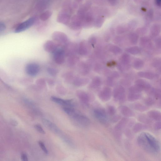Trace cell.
<instances>
[{
  "label": "cell",
  "mask_w": 161,
  "mask_h": 161,
  "mask_svg": "<svg viewBox=\"0 0 161 161\" xmlns=\"http://www.w3.org/2000/svg\"><path fill=\"white\" fill-rule=\"evenodd\" d=\"M137 142L139 147L148 153L156 154L160 151L159 141L150 133H141L138 136Z\"/></svg>",
  "instance_id": "obj_1"
},
{
  "label": "cell",
  "mask_w": 161,
  "mask_h": 161,
  "mask_svg": "<svg viewBox=\"0 0 161 161\" xmlns=\"http://www.w3.org/2000/svg\"><path fill=\"white\" fill-rule=\"evenodd\" d=\"M113 96L115 101H119L120 103H124L126 101L125 89L122 86H118L115 88Z\"/></svg>",
  "instance_id": "obj_2"
},
{
  "label": "cell",
  "mask_w": 161,
  "mask_h": 161,
  "mask_svg": "<svg viewBox=\"0 0 161 161\" xmlns=\"http://www.w3.org/2000/svg\"><path fill=\"white\" fill-rule=\"evenodd\" d=\"M52 38L58 44L65 45L68 42V36L62 32L56 31L54 32L52 35Z\"/></svg>",
  "instance_id": "obj_3"
},
{
  "label": "cell",
  "mask_w": 161,
  "mask_h": 161,
  "mask_svg": "<svg viewBox=\"0 0 161 161\" xmlns=\"http://www.w3.org/2000/svg\"><path fill=\"white\" fill-rule=\"evenodd\" d=\"M72 118L76 123L81 126L85 127L90 125V121L89 118L79 112Z\"/></svg>",
  "instance_id": "obj_4"
},
{
  "label": "cell",
  "mask_w": 161,
  "mask_h": 161,
  "mask_svg": "<svg viewBox=\"0 0 161 161\" xmlns=\"http://www.w3.org/2000/svg\"><path fill=\"white\" fill-rule=\"evenodd\" d=\"M53 54V58L54 62L58 64H62L65 62L66 56L63 48H58Z\"/></svg>",
  "instance_id": "obj_5"
},
{
  "label": "cell",
  "mask_w": 161,
  "mask_h": 161,
  "mask_svg": "<svg viewBox=\"0 0 161 161\" xmlns=\"http://www.w3.org/2000/svg\"><path fill=\"white\" fill-rule=\"evenodd\" d=\"M40 67L36 63H30L27 65L25 68V71L27 74L32 77L37 75L40 71Z\"/></svg>",
  "instance_id": "obj_6"
},
{
  "label": "cell",
  "mask_w": 161,
  "mask_h": 161,
  "mask_svg": "<svg viewBox=\"0 0 161 161\" xmlns=\"http://www.w3.org/2000/svg\"><path fill=\"white\" fill-rule=\"evenodd\" d=\"M35 21L34 17L30 18L28 20L21 23L18 26L15 30V32L19 33L25 31L28 29L34 24Z\"/></svg>",
  "instance_id": "obj_7"
},
{
  "label": "cell",
  "mask_w": 161,
  "mask_h": 161,
  "mask_svg": "<svg viewBox=\"0 0 161 161\" xmlns=\"http://www.w3.org/2000/svg\"><path fill=\"white\" fill-rule=\"evenodd\" d=\"M94 116L100 122L105 123L107 122V114L104 109L99 108L95 109L93 111Z\"/></svg>",
  "instance_id": "obj_8"
},
{
  "label": "cell",
  "mask_w": 161,
  "mask_h": 161,
  "mask_svg": "<svg viewBox=\"0 0 161 161\" xmlns=\"http://www.w3.org/2000/svg\"><path fill=\"white\" fill-rule=\"evenodd\" d=\"M76 95L80 101L85 105H87L92 101L93 96L91 94L83 91L78 90L76 92Z\"/></svg>",
  "instance_id": "obj_9"
},
{
  "label": "cell",
  "mask_w": 161,
  "mask_h": 161,
  "mask_svg": "<svg viewBox=\"0 0 161 161\" xmlns=\"http://www.w3.org/2000/svg\"><path fill=\"white\" fill-rule=\"evenodd\" d=\"M89 44L86 41H81L78 46V53L81 56L87 55L90 51Z\"/></svg>",
  "instance_id": "obj_10"
},
{
  "label": "cell",
  "mask_w": 161,
  "mask_h": 161,
  "mask_svg": "<svg viewBox=\"0 0 161 161\" xmlns=\"http://www.w3.org/2000/svg\"><path fill=\"white\" fill-rule=\"evenodd\" d=\"M51 99L53 102L65 107H72L74 106L72 99H64L55 96L51 97Z\"/></svg>",
  "instance_id": "obj_11"
},
{
  "label": "cell",
  "mask_w": 161,
  "mask_h": 161,
  "mask_svg": "<svg viewBox=\"0 0 161 161\" xmlns=\"http://www.w3.org/2000/svg\"><path fill=\"white\" fill-rule=\"evenodd\" d=\"M65 45L63 48L64 50L66 56H70L74 55L76 52H78V46L75 44L68 42Z\"/></svg>",
  "instance_id": "obj_12"
},
{
  "label": "cell",
  "mask_w": 161,
  "mask_h": 161,
  "mask_svg": "<svg viewBox=\"0 0 161 161\" xmlns=\"http://www.w3.org/2000/svg\"><path fill=\"white\" fill-rule=\"evenodd\" d=\"M112 96V92L110 88L105 87L99 93V97L100 99L103 102H107L110 99Z\"/></svg>",
  "instance_id": "obj_13"
},
{
  "label": "cell",
  "mask_w": 161,
  "mask_h": 161,
  "mask_svg": "<svg viewBox=\"0 0 161 161\" xmlns=\"http://www.w3.org/2000/svg\"><path fill=\"white\" fill-rule=\"evenodd\" d=\"M58 48V44L54 40L47 41L44 45V50L49 53H53Z\"/></svg>",
  "instance_id": "obj_14"
},
{
  "label": "cell",
  "mask_w": 161,
  "mask_h": 161,
  "mask_svg": "<svg viewBox=\"0 0 161 161\" xmlns=\"http://www.w3.org/2000/svg\"><path fill=\"white\" fill-rule=\"evenodd\" d=\"M42 122L45 127L51 131L56 134L60 133V131L58 127L56 124L51 122L50 121L45 118H43L42 119Z\"/></svg>",
  "instance_id": "obj_15"
},
{
  "label": "cell",
  "mask_w": 161,
  "mask_h": 161,
  "mask_svg": "<svg viewBox=\"0 0 161 161\" xmlns=\"http://www.w3.org/2000/svg\"><path fill=\"white\" fill-rule=\"evenodd\" d=\"M135 85L138 87L142 91L145 90L147 92L152 88L149 83L146 81L142 79L136 80L135 82Z\"/></svg>",
  "instance_id": "obj_16"
},
{
  "label": "cell",
  "mask_w": 161,
  "mask_h": 161,
  "mask_svg": "<svg viewBox=\"0 0 161 161\" xmlns=\"http://www.w3.org/2000/svg\"><path fill=\"white\" fill-rule=\"evenodd\" d=\"M128 122V119L127 118H124L117 123L115 127V134L119 137L121 136V132L124 128Z\"/></svg>",
  "instance_id": "obj_17"
},
{
  "label": "cell",
  "mask_w": 161,
  "mask_h": 161,
  "mask_svg": "<svg viewBox=\"0 0 161 161\" xmlns=\"http://www.w3.org/2000/svg\"><path fill=\"white\" fill-rule=\"evenodd\" d=\"M119 109L121 113L126 117H130L134 116V112L126 106H121L119 107Z\"/></svg>",
  "instance_id": "obj_18"
},
{
  "label": "cell",
  "mask_w": 161,
  "mask_h": 161,
  "mask_svg": "<svg viewBox=\"0 0 161 161\" xmlns=\"http://www.w3.org/2000/svg\"><path fill=\"white\" fill-rule=\"evenodd\" d=\"M89 79L85 78L77 77L74 79L73 83L75 86H83L89 83Z\"/></svg>",
  "instance_id": "obj_19"
},
{
  "label": "cell",
  "mask_w": 161,
  "mask_h": 161,
  "mask_svg": "<svg viewBox=\"0 0 161 161\" xmlns=\"http://www.w3.org/2000/svg\"><path fill=\"white\" fill-rule=\"evenodd\" d=\"M147 115L151 120L157 121H160L161 114L160 112L155 110H151L147 112Z\"/></svg>",
  "instance_id": "obj_20"
},
{
  "label": "cell",
  "mask_w": 161,
  "mask_h": 161,
  "mask_svg": "<svg viewBox=\"0 0 161 161\" xmlns=\"http://www.w3.org/2000/svg\"><path fill=\"white\" fill-rule=\"evenodd\" d=\"M79 68L80 72L83 75H87L90 71V67L87 63H81L79 65Z\"/></svg>",
  "instance_id": "obj_21"
},
{
  "label": "cell",
  "mask_w": 161,
  "mask_h": 161,
  "mask_svg": "<svg viewBox=\"0 0 161 161\" xmlns=\"http://www.w3.org/2000/svg\"><path fill=\"white\" fill-rule=\"evenodd\" d=\"M69 15L64 13V12H61L58 15V21L59 22L64 24L68 23L69 20Z\"/></svg>",
  "instance_id": "obj_22"
},
{
  "label": "cell",
  "mask_w": 161,
  "mask_h": 161,
  "mask_svg": "<svg viewBox=\"0 0 161 161\" xmlns=\"http://www.w3.org/2000/svg\"><path fill=\"white\" fill-rule=\"evenodd\" d=\"M140 42L141 46L148 48H151L152 45L150 39L146 37H142L140 38Z\"/></svg>",
  "instance_id": "obj_23"
},
{
  "label": "cell",
  "mask_w": 161,
  "mask_h": 161,
  "mask_svg": "<svg viewBox=\"0 0 161 161\" xmlns=\"http://www.w3.org/2000/svg\"><path fill=\"white\" fill-rule=\"evenodd\" d=\"M142 98V95L140 93H129L127 96V99L130 102H134Z\"/></svg>",
  "instance_id": "obj_24"
},
{
  "label": "cell",
  "mask_w": 161,
  "mask_h": 161,
  "mask_svg": "<svg viewBox=\"0 0 161 161\" xmlns=\"http://www.w3.org/2000/svg\"><path fill=\"white\" fill-rule=\"evenodd\" d=\"M101 80L99 77H96L94 78L91 83L89 87L91 89H95L101 86Z\"/></svg>",
  "instance_id": "obj_25"
},
{
  "label": "cell",
  "mask_w": 161,
  "mask_h": 161,
  "mask_svg": "<svg viewBox=\"0 0 161 161\" xmlns=\"http://www.w3.org/2000/svg\"><path fill=\"white\" fill-rule=\"evenodd\" d=\"M133 108L136 111L143 112L148 111V106L142 105L139 103H136L133 105Z\"/></svg>",
  "instance_id": "obj_26"
},
{
  "label": "cell",
  "mask_w": 161,
  "mask_h": 161,
  "mask_svg": "<svg viewBox=\"0 0 161 161\" xmlns=\"http://www.w3.org/2000/svg\"><path fill=\"white\" fill-rule=\"evenodd\" d=\"M63 110L67 114H68L71 118L79 113L77 111L71 107H64L63 108Z\"/></svg>",
  "instance_id": "obj_27"
},
{
  "label": "cell",
  "mask_w": 161,
  "mask_h": 161,
  "mask_svg": "<svg viewBox=\"0 0 161 161\" xmlns=\"http://www.w3.org/2000/svg\"><path fill=\"white\" fill-rule=\"evenodd\" d=\"M138 75L140 77L150 80H153L155 77L154 74L150 72H140L138 73Z\"/></svg>",
  "instance_id": "obj_28"
},
{
  "label": "cell",
  "mask_w": 161,
  "mask_h": 161,
  "mask_svg": "<svg viewBox=\"0 0 161 161\" xmlns=\"http://www.w3.org/2000/svg\"><path fill=\"white\" fill-rule=\"evenodd\" d=\"M148 128L147 125L142 123L136 124L133 127V131L135 133H138L142 130L147 129Z\"/></svg>",
  "instance_id": "obj_29"
},
{
  "label": "cell",
  "mask_w": 161,
  "mask_h": 161,
  "mask_svg": "<svg viewBox=\"0 0 161 161\" xmlns=\"http://www.w3.org/2000/svg\"><path fill=\"white\" fill-rule=\"evenodd\" d=\"M126 51L127 52L133 55H136L140 53L141 52L140 48L136 46L127 48Z\"/></svg>",
  "instance_id": "obj_30"
},
{
  "label": "cell",
  "mask_w": 161,
  "mask_h": 161,
  "mask_svg": "<svg viewBox=\"0 0 161 161\" xmlns=\"http://www.w3.org/2000/svg\"><path fill=\"white\" fill-rule=\"evenodd\" d=\"M138 120L140 122L144 124H148L151 123V120L148 115H141L138 117Z\"/></svg>",
  "instance_id": "obj_31"
},
{
  "label": "cell",
  "mask_w": 161,
  "mask_h": 161,
  "mask_svg": "<svg viewBox=\"0 0 161 161\" xmlns=\"http://www.w3.org/2000/svg\"><path fill=\"white\" fill-rule=\"evenodd\" d=\"M133 67L135 69L140 70L143 68L144 63L143 61L140 59H136L133 63Z\"/></svg>",
  "instance_id": "obj_32"
},
{
  "label": "cell",
  "mask_w": 161,
  "mask_h": 161,
  "mask_svg": "<svg viewBox=\"0 0 161 161\" xmlns=\"http://www.w3.org/2000/svg\"><path fill=\"white\" fill-rule=\"evenodd\" d=\"M129 40L131 43L133 44H136L138 43V36L135 33H132L129 36Z\"/></svg>",
  "instance_id": "obj_33"
},
{
  "label": "cell",
  "mask_w": 161,
  "mask_h": 161,
  "mask_svg": "<svg viewBox=\"0 0 161 161\" xmlns=\"http://www.w3.org/2000/svg\"><path fill=\"white\" fill-rule=\"evenodd\" d=\"M69 57L68 61L69 64L72 66L75 65L79 60L78 57L76 56L75 54Z\"/></svg>",
  "instance_id": "obj_34"
},
{
  "label": "cell",
  "mask_w": 161,
  "mask_h": 161,
  "mask_svg": "<svg viewBox=\"0 0 161 161\" xmlns=\"http://www.w3.org/2000/svg\"><path fill=\"white\" fill-rule=\"evenodd\" d=\"M121 62L124 65L127 66L129 64L130 62V57L128 54H124L121 56Z\"/></svg>",
  "instance_id": "obj_35"
},
{
  "label": "cell",
  "mask_w": 161,
  "mask_h": 161,
  "mask_svg": "<svg viewBox=\"0 0 161 161\" xmlns=\"http://www.w3.org/2000/svg\"><path fill=\"white\" fill-rule=\"evenodd\" d=\"M156 101L154 99L151 97H148L146 98L144 101L145 105L148 106H151L154 105L156 103Z\"/></svg>",
  "instance_id": "obj_36"
},
{
  "label": "cell",
  "mask_w": 161,
  "mask_h": 161,
  "mask_svg": "<svg viewBox=\"0 0 161 161\" xmlns=\"http://www.w3.org/2000/svg\"><path fill=\"white\" fill-rule=\"evenodd\" d=\"M109 50L115 54H119L122 52V50L120 48L115 45L110 46Z\"/></svg>",
  "instance_id": "obj_37"
},
{
  "label": "cell",
  "mask_w": 161,
  "mask_h": 161,
  "mask_svg": "<svg viewBox=\"0 0 161 161\" xmlns=\"http://www.w3.org/2000/svg\"><path fill=\"white\" fill-rule=\"evenodd\" d=\"M51 13L50 11H46L42 13L40 16V19L42 21H46L51 16Z\"/></svg>",
  "instance_id": "obj_38"
},
{
  "label": "cell",
  "mask_w": 161,
  "mask_h": 161,
  "mask_svg": "<svg viewBox=\"0 0 161 161\" xmlns=\"http://www.w3.org/2000/svg\"><path fill=\"white\" fill-rule=\"evenodd\" d=\"M108 113L111 116H113L116 113V110L113 106L109 105L107 108Z\"/></svg>",
  "instance_id": "obj_39"
},
{
  "label": "cell",
  "mask_w": 161,
  "mask_h": 161,
  "mask_svg": "<svg viewBox=\"0 0 161 161\" xmlns=\"http://www.w3.org/2000/svg\"><path fill=\"white\" fill-rule=\"evenodd\" d=\"M129 93H140L142 91L136 85L133 86L129 88Z\"/></svg>",
  "instance_id": "obj_40"
},
{
  "label": "cell",
  "mask_w": 161,
  "mask_h": 161,
  "mask_svg": "<svg viewBox=\"0 0 161 161\" xmlns=\"http://www.w3.org/2000/svg\"><path fill=\"white\" fill-rule=\"evenodd\" d=\"M38 144L40 147L41 149L46 154H48V152L46 148L45 147L44 143L41 141H39L38 142Z\"/></svg>",
  "instance_id": "obj_41"
},
{
  "label": "cell",
  "mask_w": 161,
  "mask_h": 161,
  "mask_svg": "<svg viewBox=\"0 0 161 161\" xmlns=\"http://www.w3.org/2000/svg\"><path fill=\"white\" fill-rule=\"evenodd\" d=\"M34 127L35 129L37 130L38 132L42 134H45V132L44 130L43 129V128H42V127L40 124H37L35 125Z\"/></svg>",
  "instance_id": "obj_42"
},
{
  "label": "cell",
  "mask_w": 161,
  "mask_h": 161,
  "mask_svg": "<svg viewBox=\"0 0 161 161\" xmlns=\"http://www.w3.org/2000/svg\"><path fill=\"white\" fill-rule=\"evenodd\" d=\"M48 71L50 75L53 76H55L58 73L57 70L52 68H48Z\"/></svg>",
  "instance_id": "obj_43"
},
{
  "label": "cell",
  "mask_w": 161,
  "mask_h": 161,
  "mask_svg": "<svg viewBox=\"0 0 161 161\" xmlns=\"http://www.w3.org/2000/svg\"><path fill=\"white\" fill-rule=\"evenodd\" d=\"M153 96L157 100H159L161 99V91L160 89H156L155 91Z\"/></svg>",
  "instance_id": "obj_44"
},
{
  "label": "cell",
  "mask_w": 161,
  "mask_h": 161,
  "mask_svg": "<svg viewBox=\"0 0 161 161\" xmlns=\"http://www.w3.org/2000/svg\"><path fill=\"white\" fill-rule=\"evenodd\" d=\"M37 83L38 85L41 87H44L46 85V81L43 78L39 79L37 81Z\"/></svg>",
  "instance_id": "obj_45"
},
{
  "label": "cell",
  "mask_w": 161,
  "mask_h": 161,
  "mask_svg": "<svg viewBox=\"0 0 161 161\" xmlns=\"http://www.w3.org/2000/svg\"><path fill=\"white\" fill-rule=\"evenodd\" d=\"M160 121H158L154 124V129L156 130H159L161 128V124Z\"/></svg>",
  "instance_id": "obj_46"
},
{
  "label": "cell",
  "mask_w": 161,
  "mask_h": 161,
  "mask_svg": "<svg viewBox=\"0 0 161 161\" xmlns=\"http://www.w3.org/2000/svg\"><path fill=\"white\" fill-rule=\"evenodd\" d=\"M89 44L92 45H95L96 43V39L95 37H91L89 39Z\"/></svg>",
  "instance_id": "obj_47"
},
{
  "label": "cell",
  "mask_w": 161,
  "mask_h": 161,
  "mask_svg": "<svg viewBox=\"0 0 161 161\" xmlns=\"http://www.w3.org/2000/svg\"><path fill=\"white\" fill-rule=\"evenodd\" d=\"M160 65V60L158 59H156L154 61L153 65L155 67H157Z\"/></svg>",
  "instance_id": "obj_48"
},
{
  "label": "cell",
  "mask_w": 161,
  "mask_h": 161,
  "mask_svg": "<svg viewBox=\"0 0 161 161\" xmlns=\"http://www.w3.org/2000/svg\"><path fill=\"white\" fill-rule=\"evenodd\" d=\"M21 159L23 161H28V158L27 154L25 153H23L21 154Z\"/></svg>",
  "instance_id": "obj_49"
},
{
  "label": "cell",
  "mask_w": 161,
  "mask_h": 161,
  "mask_svg": "<svg viewBox=\"0 0 161 161\" xmlns=\"http://www.w3.org/2000/svg\"><path fill=\"white\" fill-rule=\"evenodd\" d=\"M155 43L157 48H160L161 45L160 38H159L157 39L155 41Z\"/></svg>",
  "instance_id": "obj_50"
},
{
  "label": "cell",
  "mask_w": 161,
  "mask_h": 161,
  "mask_svg": "<svg viewBox=\"0 0 161 161\" xmlns=\"http://www.w3.org/2000/svg\"><path fill=\"white\" fill-rule=\"evenodd\" d=\"M121 118L120 115H116L112 118V121L114 123L116 122L120 119Z\"/></svg>",
  "instance_id": "obj_51"
},
{
  "label": "cell",
  "mask_w": 161,
  "mask_h": 161,
  "mask_svg": "<svg viewBox=\"0 0 161 161\" xmlns=\"http://www.w3.org/2000/svg\"><path fill=\"white\" fill-rule=\"evenodd\" d=\"M113 79L112 78L109 77L108 79L107 83L109 86H113Z\"/></svg>",
  "instance_id": "obj_52"
},
{
  "label": "cell",
  "mask_w": 161,
  "mask_h": 161,
  "mask_svg": "<svg viewBox=\"0 0 161 161\" xmlns=\"http://www.w3.org/2000/svg\"><path fill=\"white\" fill-rule=\"evenodd\" d=\"M5 28V27L3 24L0 23V31H4Z\"/></svg>",
  "instance_id": "obj_53"
},
{
  "label": "cell",
  "mask_w": 161,
  "mask_h": 161,
  "mask_svg": "<svg viewBox=\"0 0 161 161\" xmlns=\"http://www.w3.org/2000/svg\"><path fill=\"white\" fill-rule=\"evenodd\" d=\"M112 76L113 78H117L119 76V74H118V73L117 72H114L112 74Z\"/></svg>",
  "instance_id": "obj_54"
},
{
  "label": "cell",
  "mask_w": 161,
  "mask_h": 161,
  "mask_svg": "<svg viewBox=\"0 0 161 161\" xmlns=\"http://www.w3.org/2000/svg\"><path fill=\"white\" fill-rule=\"evenodd\" d=\"M161 0H156V5L159 7L161 6Z\"/></svg>",
  "instance_id": "obj_55"
}]
</instances>
